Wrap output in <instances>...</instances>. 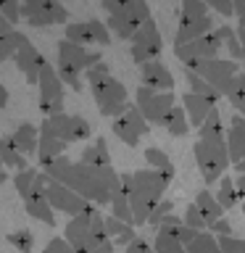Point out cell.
<instances>
[{"label":"cell","mask_w":245,"mask_h":253,"mask_svg":"<svg viewBox=\"0 0 245 253\" xmlns=\"http://www.w3.org/2000/svg\"><path fill=\"white\" fill-rule=\"evenodd\" d=\"M213 198L219 201V206L224 211H229L237 201H240V198H237V190H235V179L229 177V174H221V177H219V190H216V195H213Z\"/></svg>","instance_id":"e575fe53"},{"label":"cell","mask_w":245,"mask_h":253,"mask_svg":"<svg viewBox=\"0 0 245 253\" xmlns=\"http://www.w3.org/2000/svg\"><path fill=\"white\" fill-rule=\"evenodd\" d=\"M153 253H187L185 245H182L174 235L169 232H156V243H153Z\"/></svg>","instance_id":"60d3db41"},{"label":"cell","mask_w":245,"mask_h":253,"mask_svg":"<svg viewBox=\"0 0 245 253\" xmlns=\"http://www.w3.org/2000/svg\"><path fill=\"white\" fill-rule=\"evenodd\" d=\"M45 195H47V203L53 206V211H63L66 216H77V213L87 209V201L82 195L66 185H61V182L50 179L47 174H45Z\"/></svg>","instance_id":"e0dca14e"},{"label":"cell","mask_w":245,"mask_h":253,"mask_svg":"<svg viewBox=\"0 0 245 253\" xmlns=\"http://www.w3.org/2000/svg\"><path fill=\"white\" fill-rule=\"evenodd\" d=\"M0 164L8 166V169H27V156L19 150V145L13 142L11 134H0Z\"/></svg>","instance_id":"484cf974"},{"label":"cell","mask_w":245,"mask_h":253,"mask_svg":"<svg viewBox=\"0 0 245 253\" xmlns=\"http://www.w3.org/2000/svg\"><path fill=\"white\" fill-rule=\"evenodd\" d=\"M171 211H174V201H169V198H161V201L156 203V209L150 211V216H148L145 224L158 227V224H161V219L166 216V213H171Z\"/></svg>","instance_id":"f6af8a7d"},{"label":"cell","mask_w":245,"mask_h":253,"mask_svg":"<svg viewBox=\"0 0 245 253\" xmlns=\"http://www.w3.org/2000/svg\"><path fill=\"white\" fill-rule=\"evenodd\" d=\"M5 240L19 253H35V235H32L29 229H13V232L5 235Z\"/></svg>","instance_id":"ab89813d"},{"label":"cell","mask_w":245,"mask_h":253,"mask_svg":"<svg viewBox=\"0 0 245 253\" xmlns=\"http://www.w3.org/2000/svg\"><path fill=\"white\" fill-rule=\"evenodd\" d=\"M224 122H221V114L216 108L211 111L208 116L203 119V124L198 126V137L201 140H224Z\"/></svg>","instance_id":"d6a6232c"},{"label":"cell","mask_w":245,"mask_h":253,"mask_svg":"<svg viewBox=\"0 0 245 253\" xmlns=\"http://www.w3.org/2000/svg\"><path fill=\"white\" fill-rule=\"evenodd\" d=\"M0 166H3V164H0Z\"/></svg>","instance_id":"6125c7cd"},{"label":"cell","mask_w":245,"mask_h":253,"mask_svg":"<svg viewBox=\"0 0 245 253\" xmlns=\"http://www.w3.org/2000/svg\"><path fill=\"white\" fill-rule=\"evenodd\" d=\"M216 24H213L211 13L203 16V19H195V21H185L177 27V35H174V45H182V42H190V40L205 35V32H211Z\"/></svg>","instance_id":"d4e9b609"},{"label":"cell","mask_w":245,"mask_h":253,"mask_svg":"<svg viewBox=\"0 0 245 253\" xmlns=\"http://www.w3.org/2000/svg\"><path fill=\"white\" fill-rule=\"evenodd\" d=\"M98 61H100V53L87 50V45H77L66 37L55 47V74L61 77L63 87H71V90H82V79L79 77Z\"/></svg>","instance_id":"5b68a950"},{"label":"cell","mask_w":245,"mask_h":253,"mask_svg":"<svg viewBox=\"0 0 245 253\" xmlns=\"http://www.w3.org/2000/svg\"><path fill=\"white\" fill-rule=\"evenodd\" d=\"M235 190H237V198L245 201V174H240V177L235 179Z\"/></svg>","instance_id":"11a10c76"},{"label":"cell","mask_w":245,"mask_h":253,"mask_svg":"<svg viewBox=\"0 0 245 253\" xmlns=\"http://www.w3.org/2000/svg\"><path fill=\"white\" fill-rule=\"evenodd\" d=\"M134 106L142 116H145L148 124L161 126V119L166 116V111L174 106V92H161V90H150V87H142L137 95H134Z\"/></svg>","instance_id":"4fadbf2b"},{"label":"cell","mask_w":245,"mask_h":253,"mask_svg":"<svg viewBox=\"0 0 245 253\" xmlns=\"http://www.w3.org/2000/svg\"><path fill=\"white\" fill-rule=\"evenodd\" d=\"M19 37H21V32L16 29L3 13H0V63L13 58V50H16V45H19Z\"/></svg>","instance_id":"83f0119b"},{"label":"cell","mask_w":245,"mask_h":253,"mask_svg":"<svg viewBox=\"0 0 245 253\" xmlns=\"http://www.w3.org/2000/svg\"><path fill=\"white\" fill-rule=\"evenodd\" d=\"M63 240H66L74 253H114V240L106 232L100 206L87 203V209L77 216H71L63 227Z\"/></svg>","instance_id":"3957f363"},{"label":"cell","mask_w":245,"mask_h":253,"mask_svg":"<svg viewBox=\"0 0 245 253\" xmlns=\"http://www.w3.org/2000/svg\"><path fill=\"white\" fill-rule=\"evenodd\" d=\"M21 201H24V209H27V213L32 219L42 221L47 227H55V211L47 203V195H45V171H40L35 177V185L21 195Z\"/></svg>","instance_id":"9a60e30c"},{"label":"cell","mask_w":245,"mask_h":253,"mask_svg":"<svg viewBox=\"0 0 245 253\" xmlns=\"http://www.w3.org/2000/svg\"><path fill=\"white\" fill-rule=\"evenodd\" d=\"M237 16H245V3L240 5V11H237Z\"/></svg>","instance_id":"94428289"},{"label":"cell","mask_w":245,"mask_h":253,"mask_svg":"<svg viewBox=\"0 0 245 253\" xmlns=\"http://www.w3.org/2000/svg\"><path fill=\"white\" fill-rule=\"evenodd\" d=\"M37 161L40 166H45V164H50L53 158H58V156H66V142L58 140L55 134H47V132H40V140H37Z\"/></svg>","instance_id":"603a6c76"},{"label":"cell","mask_w":245,"mask_h":253,"mask_svg":"<svg viewBox=\"0 0 245 253\" xmlns=\"http://www.w3.org/2000/svg\"><path fill=\"white\" fill-rule=\"evenodd\" d=\"M124 253H153V245H150L148 240H142L140 235H134L132 240L124 245Z\"/></svg>","instance_id":"681fc988"},{"label":"cell","mask_w":245,"mask_h":253,"mask_svg":"<svg viewBox=\"0 0 245 253\" xmlns=\"http://www.w3.org/2000/svg\"><path fill=\"white\" fill-rule=\"evenodd\" d=\"M185 251H187V253H221L216 235L208 232V229L198 232V235L193 237V240H190V243L185 245Z\"/></svg>","instance_id":"836d02e7"},{"label":"cell","mask_w":245,"mask_h":253,"mask_svg":"<svg viewBox=\"0 0 245 253\" xmlns=\"http://www.w3.org/2000/svg\"><path fill=\"white\" fill-rule=\"evenodd\" d=\"M208 8H213V11H219L224 19H229V16H235V8H232V0H203Z\"/></svg>","instance_id":"f907efd6"},{"label":"cell","mask_w":245,"mask_h":253,"mask_svg":"<svg viewBox=\"0 0 245 253\" xmlns=\"http://www.w3.org/2000/svg\"><path fill=\"white\" fill-rule=\"evenodd\" d=\"M195 164L198 169H201V177L205 182V187L208 185H216L221 174H227L229 169V153H227V142L224 140H201L198 137L195 148Z\"/></svg>","instance_id":"8992f818"},{"label":"cell","mask_w":245,"mask_h":253,"mask_svg":"<svg viewBox=\"0 0 245 253\" xmlns=\"http://www.w3.org/2000/svg\"><path fill=\"white\" fill-rule=\"evenodd\" d=\"M42 171L50 179L79 193L87 203H95L100 209L108 206L111 195L122 187V179H119V171L114 166H100L98 169V166H87L82 161H71L69 156L53 158L50 164L42 166Z\"/></svg>","instance_id":"6da1fadb"},{"label":"cell","mask_w":245,"mask_h":253,"mask_svg":"<svg viewBox=\"0 0 245 253\" xmlns=\"http://www.w3.org/2000/svg\"><path fill=\"white\" fill-rule=\"evenodd\" d=\"M40 132H47V134H55L58 140L69 142H82L92 134V126L84 116H77V114H55V116H45L42 124L37 126Z\"/></svg>","instance_id":"ba28073f"},{"label":"cell","mask_w":245,"mask_h":253,"mask_svg":"<svg viewBox=\"0 0 245 253\" xmlns=\"http://www.w3.org/2000/svg\"><path fill=\"white\" fill-rule=\"evenodd\" d=\"M182 108L187 114L190 126H201L203 119L216 108V100L208 98V95H198V92H185L182 95Z\"/></svg>","instance_id":"44dd1931"},{"label":"cell","mask_w":245,"mask_h":253,"mask_svg":"<svg viewBox=\"0 0 245 253\" xmlns=\"http://www.w3.org/2000/svg\"><path fill=\"white\" fill-rule=\"evenodd\" d=\"M224 142H227L229 161H232V164L243 161V158H245V116L243 114L232 116L229 129L224 132Z\"/></svg>","instance_id":"7402d4cb"},{"label":"cell","mask_w":245,"mask_h":253,"mask_svg":"<svg viewBox=\"0 0 245 253\" xmlns=\"http://www.w3.org/2000/svg\"><path fill=\"white\" fill-rule=\"evenodd\" d=\"M185 69H193L198 77H203L205 82H208L213 90H219V92H224V87L229 84V79H232L237 71H240V66H237V61L232 58H205V61H195V63H190V66Z\"/></svg>","instance_id":"7c38bea8"},{"label":"cell","mask_w":245,"mask_h":253,"mask_svg":"<svg viewBox=\"0 0 245 253\" xmlns=\"http://www.w3.org/2000/svg\"><path fill=\"white\" fill-rule=\"evenodd\" d=\"M100 5L108 11V16H119V19H129L137 24H142L150 16L145 0H100Z\"/></svg>","instance_id":"ffe728a7"},{"label":"cell","mask_w":245,"mask_h":253,"mask_svg":"<svg viewBox=\"0 0 245 253\" xmlns=\"http://www.w3.org/2000/svg\"><path fill=\"white\" fill-rule=\"evenodd\" d=\"M148 129H150V124L137 111V106H126L119 116H114V124H111V132H114L126 148H137L142 134H148Z\"/></svg>","instance_id":"8fae6325"},{"label":"cell","mask_w":245,"mask_h":253,"mask_svg":"<svg viewBox=\"0 0 245 253\" xmlns=\"http://www.w3.org/2000/svg\"><path fill=\"white\" fill-rule=\"evenodd\" d=\"M5 179H8V174H5V169H3V166H0V185H3Z\"/></svg>","instance_id":"91938a15"},{"label":"cell","mask_w":245,"mask_h":253,"mask_svg":"<svg viewBox=\"0 0 245 253\" xmlns=\"http://www.w3.org/2000/svg\"><path fill=\"white\" fill-rule=\"evenodd\" d=\"M208 232H213V235H232V224L221 216V219L213 221V224H208Z\"/></svg>","instance_id":"f5cc1de1"},{"label":"cell","mask_w":245,"mask_h":253,"mask_svg":"<svg viewBox=\"0 0 245 253\" xmlns=\"http://www.w3.org/2000/svg\"><path fill=\"white\" fill-rule=\"evenodd\" d=\"M5 103H8V90L0 84V108H5Z\"/></svg>","instance_id":"9f6ffc18"},{"label":"cell","mask_w":245,"mask_h":253,"mask_svg":"<svg viewBox=\"0 0 245 253\" xmlns=\"http://www.w3.org/2000/svg\"><path fill=\"white\" fill-rule=\"evenodd\" d=\"M221 95H227L229 103H232V106L245 116V69H240L232 79H229V84L224 87V92H221Z\"/></svg>","instance_id":"1f68e13d"},{"label":"cell","mask_w":245,"mask_h":253,"mask_svg":"<svg viewBox=\"0 0 245 253\" xmlns=\"http://www.w3.org/2000/svg\"><path fill=\"white\" fill-rule=\"evenodd\" d=\"M235 169L240 171V174H245V158H243V161H237V164H235Z\"/></svg>","instance_id":"6f0895ef"},{"label":"cell","mask_w":245,"mask_h":253,"mask_svg":"<svg viewBox=\"0 0 245 253\" xmlns=\"http://www.w3.org/2000/svg\"><path fill=\"white\" fill-rule=\"evenodd\" d=\"M145 161H148L150 169L163 171L166 177H171V179H174V164H171V158L166 156L161 148H145Z\"/></svg>","instance_id":"74e56055"},{"label":"cell","mask_w":245,"mask_h":253,"mask_svg":"<svg viewBox=\"0 0 245 253\" xmlns=\"http://www.w3.org/2000/svg\"><path fill=\"white\" fill-rule=\"evenodd\" d=\"M13 142L19 145V150L24 156H35L37 153V140H40V129L32 122H21L19 126L13 129Z\"/></svg>","instance_id":"4316f807"},{"label":"cell","mask_w":245,"mask_h":253,"mask_svg":"<svg viewBox=\"0 0 245 253\" xmlns=\"http://www.w3.org/2000/svg\"><path fill=\"white\" fill-rule=\"evenodd\" d=\"M182 221H185V227L198 229V232H203V229H205V221H203V216H201V211H198L195 203H190L187 209H185V216H182Z\"/></svg>","instance_id":"7dc6e473"},{"label":"cell","mask_w":245,"mask_h":253,"mask_svg":"<svg viewBox=\"0 0 245 253\" xmlns=\"http://www.w3.org/2000/svg\"><path fill=\"white\" fill-rule=\"evenodd\" d=\"M13 61H16V69L21 71L24 79H27L29 84H37L40 71H42V66L47 63L45 55L32 45V40L27 35L19 37V45H16V50H13Z\"/></svg>","instance_id":"ac0fdd59"},{"label":"cell","mask_w":245,"mask_h":253,"mask_svg":"<svg viewBox=\"0 0 245 253\" xmlns=\"http://www.w3.org/2000/svg\"><path fill=\"white\" fill-rule=\"evenodd\" d=\"M19 5H21V0H0V13H3L13 27L19 24Z\"/></svg>","instance_id":"c3c4849f"},{"label":"cell","mask_w":245,"mask_h":253,"mask_svg":"<svg viewBox=\"0 0 245 253\" xmlns=\"http://www.w3.org/2000/svg\"><path fill=\"white\" fill-rule=\"evenodd\" d=\"M42 253H74V248H71L63 237H53V240L42 248Z\"/></svg>","instance_id":"816d5d0a"},{"label":"cell","mask_w":245,"mask_h":253,"mask_svg":"<svg viewBox=\"0 0 245 253\" xmlns=\"http://www.w3.org/2000/svg\"><path fill=\"white\" fill-rule=\"evenodd\" d=\"M106 27L111 35H116L119 40H129L134 32H137L140 24L137 21H129V19H119V16H108L106 19Z\"/></svg>","instance_id":"f35d334b"},{"label":"cell","mask_w":245,"mask_h":253,"mask_svg":"<svg viewBox=\"0 0 245 253\" xmlns=\"http://www.w3.org/2000/svg\"><path fill=\"white\" fill-rule=\"evenodd\" d=\"M245 3V0H232V8H235V16H237V11H240V5Z\"/></svg>","instance_id":"680465c9"},{"label":"cell","mask_w":245,"mask_h":253,"mask_svg":"<svg viewBox=\"0 0 245 253\" xmlns=\"http://www.w3.org/2000/svg\"><path fill=\"white\" fill-rule=\"evenodd\" d=\"M103 224H106V232L108 237L114 240V245H126L134 235V224H126V221L116 219V216H103Z\"/></svg>","instance_id":"4dcf8cb0"},{"label":"cell","mask_w":245,"mask_h":253,"mask_svg":"<svg viewBox=\"0 0 245 253\" xmlns=\"http://www.w3.org/2000/svg\"><path fill=\"white\" fill-rule=\"evenodd\" d=\"M185 77H187V84H190V92H198V95H208V98L213 100H219L221 98V92L219 90H213V87L205 82L203 77H198L193 69H185Z\"/></svg>","instance_id":"b9f144b4"},{"label":"cell","mask_w":245,"mask_h":253,"mask_svg":"<svg viewBox=\"0 0 245 253\" xmlns=\"http://www.w3.org/2000/svg\"><path fill=\"white\" fill-rule=\"evenodd\" d=\"M140 84L150 87V90L171 92L174 90V74L158 58L156 61H145V63H140Z\"/></svg>","instance_id":"d6986e66"},{"label":"cell","mask_w":245,"mask_h":253,"mask_svg":"<svg viewBox=\"0 0 245 253\" xmlns=\"http://www.w3.org/2000/svg\"><path fill=\"white\" fill-rule=\"evenodd\" d=\"M161 126L171 134V137H185V134H190V122H187L185 108L171 106L169 111H166V116L161 119Z\"/></svg>","instance_id":"f1b7e54d"},{"label":"cell","mask_w":245,"mask_h":253,"mask_svg":"<svg viewBox=\"0 0 245 253\" xmlns=\"http://www.w3.org/2000/svg\"><path fill=\"white\" fill-rule=\"evenodd\" d=\"M37 174H40V171H37V169H32V166H27V169H19V171H16V174H13L16 193H19V195L27 193V190L35 185V177H37Z\"/></svg>","instance_id":"ee69618b"},{"label":"cell","mask_w":245,"mask_h":253,"mask_svg":"<svg viewBox=\"0 0 245 253\" xmlns=\"http://www.w3.org/2000/svg\"><path fill=\"white\" fill-rule=\"evenodd\" d=\"M221 253H245V240L235 235H216Z\"/></svg>","instance_id":"bcb514c9"},{"label":"cell","mask_w":245,"mask_h":253,"mask_svg":"<svg viewBox=\"0 0 245 253\" xmlns=\"http://www.w3.org/2000/svg\"><path fill=\"white\" fill-rule=\"evenodd\" d=\"M63 37L71 40V42H77V45H98V47H108L111 45V32L106 27V21H100V19L66 24Z\"/></svg>","instance_id":"2e32d148"},{"label":"cell","mask_w":245,"mask_h":253,"mask_svg":"<svg viewBox=\"0 0 245 253\" xmlns=\"http://www.w3.org/2000/svg\"><path fill=\"white\" fill-rule=\"evenodd\" d=\"M129 53H132V61L137 63H145V61H156L158 55H161V50H163V40H161V32H158V27H156V21L148 19L137 27V32L129 37Z\"/></svg>","instance_id":"30bf717a"},{"label":"cell","mask_w":245,"mask_h":253,"mask_svg":"<svg viewBox=\"0 0 245 253\" xmlns=\"http://www.w3.org/2000/svg\"><path fill=\"white\" fill-rule=\"evenodd\" d=\"M237 40H240V45H243V53H245V16H237Z\"/></svg>","instance_id":"db71d44e"},{"label":"cell","mask_w":245,"mask_h":253,"mask_svg":"<svg viewBox=\"0 0 245 253\" xmlns=\"http://www.w3.org/2000/svg\"><path fill=\"white\" fill-rule=\"evenodd\" d=\"M19 19L29 27H55L69 21V11L58 0H24L19 5Z\"/></svg>","instance_id":"9c48e42d"},{"label":"cell","mask_w":245,"mask_h":253,"mask_svg":"<svg viewBox=\"0 0 245 253\" xmlns=\"http://www.w3.org/2000/svg\"><path fill=\"white\" fill-rule=\"evenodd\" d=\"M108 209H111V216L122 219V221H126V224H134V219H132V209H129V198H126V193H124L122 187H119L116 193L111 195Z\"/></svg>","instance_id":"8d00e7d4"},{"label":"cell","mask_w":245,"mask_h":253,"mask_svg":"<svg viewBox=\"0 0 245 253\" xmlns=\"http://www.w3.org/2000/svg\"><path fill=\"white\" fill-rule=\"evenodd\" d=\"M193 203L198 206V211H201V216H203V221H205V229H208V224H213L216 219L224 216V209L219 206V201L213 198V193H211L208 187L198 190V195H195Z\"/></svg>","instance_id":"cb8c5ba5"},{"label":"cell","mask_w":245,"mask_h":253,"mask_svg":"<svg viewBox=\"0 0 245 253\" xmlns=\"http://www.w3.org/2000/svg\"><path fill=\"white\" fill-rule=\"evenodd\" d=\"M208 16V5L203 0H182V13H179V24L185 21H195V19H203Z\"/></svg>","instance_id":"7bdbcfd3"},{"label":"cell","mask_w":245,"mask_h":253,"mask_svg":"<svg viewBox=\"0 0 245 253\" xmlns=\"http://www.w3.org/2000/svg\"><path fill=\"white\" fill-rule=\"evenodd\" d=\"M37 106H40V114L42 116H55V114H63L66 108V95H63V82L61 77L55 74L53 66H42L37 77Z\"/></svg>","instance_id":"52a82bcc"},{"label":"cell","mask_w":245,"mask_h":253,"mask_svg":"<svg viewBox=\"0 0 245 253\" xmlns=\"http://www.w3.org/2000/svg\"><path fill=\"white\" fill-rule=\"evenodd\" d=\"M213 32H216V37L221 40V45H227V50H229V55H232V61H240V58H245L243 45H240V40H237V32H235L232 27L221 24V27H213Z\"/></svg>","instance_id":"d590c367"},{"label":"cell","mask_w":245,"mask_h":253,"mask_svg":"<svg viewBox=\"0 0 245 253\" xmlns=\"http://www.w3.org/2000/svg\"><path fill=\"white\" fill-rule=\"evenodd\" d=\"M79 161L87 164V166H111V153H108V145H106V137H98L92 145H84Z\"/></svg>","instance_id":"f546056e"},{"label":"cell","mask_w":245,"mask_h":253,"mask_svg":"<svg viewBox=\"0 0 245 253\" xmlns=\"http://www.w3.org/2000/svg\"><path fill=\"white\" fill-rule=\"evenodd\" d=\"M221 40L216 37V32H205V35L190 40V42H182V45H174V55L185 63V66H190V63L195 61H205V58H216V55L221 53Z\"/></svg>","instance_id":"5bb4252c"},{"label":"cell","mask_w":245,"mask_h":253,"mask_svg":"<svg viewBox=\"0 0 245 253\" xmlns=\"http://www.w3.org/2000/svg\"><path fill=\"white\" fill-rule=\"evenodd\" d=\"M119 179H122V190L129 198L134 227H142L148 221L150 211L156 209V203L163 198L171 177H166L163 171H156V169H140V171L119 174Z\"/></svg>","instance_id":"7a4b0ae2"},{"label":"cell","mask_w":245,"mask_h":253,"mask_svg":"<svg viewBox=\"0 0 245 253\" xmlns=\"http://www.w3.org/2000/svg\"><path fill=\"white\" fill-rule=\"evenodd\" d=\"M84 79L92 90V98L98 103V111L103 116H119L122 111L129 106V95H126V87L119 82V79L108 71V66L103 61L92 63L90 69L84 71Z\"/></svg>","instance_id":"277c9868"}]
</instances>
